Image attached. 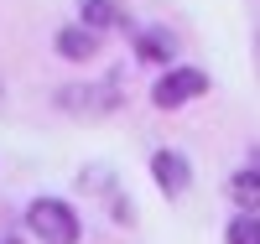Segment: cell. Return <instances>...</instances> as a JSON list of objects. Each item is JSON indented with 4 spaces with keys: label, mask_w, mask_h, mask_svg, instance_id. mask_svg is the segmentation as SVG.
Returning <instances> with one entry per match:
<instances>
[{
    "label": "cell",
    "mask_w": 260,
    "mask_h": 244,
    "mask_svg": "<svg viewBox=\"0 0 260 244\" xmlns=\"http://www.w3.org/2000/svg\"><path fill=\"white\" fill-rule=\"evenodd\" d=\"M26 229H31L37 244H78L83 239L78 213H73V203H62V197H31Z\"/></svg>",
    "instance_id": "1"
},
{
    "label": "cell",
    "mask_w": 260,
    "mask_h": 244,
    "mask_svg": "<svg viewBox=\"0 0 260 244\" xmlns=\"http://www.w3.org/2000/svg\"><path fill=\"white\" fill-rule=\"evenodd\" d=\"M208 94V73L203 68H167L156 83H151V104L156 109H182L192 99Z\"/></svg>",
    "instance_id": "2"
},
{
    "label": "cell",
    "mask_w": 260,
    "mask_h": 244,
    "mask_svg": "<svg viewBox=\"0 0 260 244\" xmlns=\"http://www.w3.org/2000/svg\"><path fill=\"white\" fill-rule=\"evenodd\" d=\"M57 109H68V115H83V120H99L110 115V109H120V88L115 83H68L52 94Z\"/></svg>",
    "instance_id": "3"
},
{
    "label": "cell",
    "mask_w": 260,
    "mask_h": 244,
    "mask_svg": "<svg viewBox=\"0 0 260 244\" xmlns=\"http://www.w3.org/2000/svg\"><path fill=\"white\" fill-rule=\"evenodd\" d=\"M151 177H156V187L167 197H182L187 182H192V166H187L182 151H156V156H151Z\"/></svg>",
    "instance_id": "4"
},
{
    "label": "cell",
    "mask_w": 260,
    "mask_h": 244,
    "mask_svg": "<svg viewBox=\"0 0 260 244\" xmlns=\"http://www.w3.org/2000/svg\"><path fill=\"white\" fill-rule=\"evenodd\" d=\"M78 16H83L78 26H89L94 37L125 26V6H120V0H78Z\"/></svg>",
    "instance_id": "5"
},
{
    "label": "cell",
    "mask_w": 260,
    "mask_h": 244,
    "mask_svg": "<svg viewBox=\"0 0 260 244\" xmlns=\"http://www.w3.org/2000/svg\"><path fill=\"white\" fill-rule=\"evenodd\" d=\"M52 47H57V57H68V62H89V57L99 52V37H94L89 26H62V31L52 37Z\"/></svg>",
    "instance_id": "6"
},
{
    "label": "cell",
    "mask_w": 260,
    "mask_h": 244,
    "mask_svg": "<svg viewBox=\"0 0 260 244\" xmlns=\"http://www.w3.org/2000/svg\"><path fill=\"white\" fill-rule=\"evenodd\" d=\"M229 197H234L245 213H260V166L234 171V177H229Z\"/></svg>",
    "instance_id": "7"
},
{
    "label": "cell",
    "mask_w": 260,
    "mask_h": 244,
    "mask_svg": "<svg viewBox=\"0 0 260 244\" xmlns=\"http://www.w3.org/2000/svg\"><path fill=\"white\" fill-rule=\"evenodd\" d=\"M136 52H141L146 62H167L172 52H177V37L161 31V26H151V31H141V37H136Z\"/></svg>",
    "instance_id": "8"
},
{
    "label": "cell",
    "mask_w": 260,
    "mask_h": 244,
    "mask_svg": "<svg viewBox=\"0 0 260 244\" xmlns=\"http://www.w3.org/2000/svg\"><path fill=\"white\" fill-rule=\"evenodd\" d=\"M224 244H260V218H255V213H240V218L224 229Z\"/></svg>",
    "instance_id": "9"
}]
</instances>
